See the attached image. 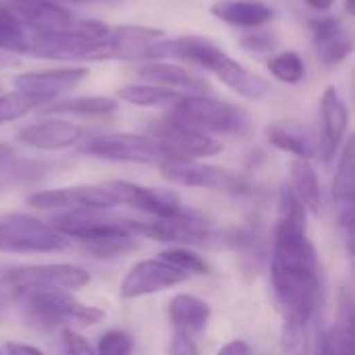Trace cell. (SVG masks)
<instances>
[{
  "label": "cell",
  "mask_w": 355,
  "mask_h": 355,
  "mask_svg": "<svg viewBox=\"0 0 355 355\" xmlns=\"http://www.w3.org/2000/svg\"><path fill=\"white\" fill-rule=\"evenodd\" d=\"M141 60H183L210 71L231 92L241 98L260 100L268 94V83L231 58L216 42L204 35H181L158 40L148 46Z\"/></svg>",
  "instance_id": "obj_1"
},
{
  "label": "cell",
  "mask_w": 355,
  "mask_h": 355,
  "mask_svg": "<svg viewBox=\"0 0 355 355\" xmlns=\"http://www.w3.org/2000/svg\"><path fill=\"white\" fill-rule=\"evenodd\" d=\"M306 208L293 193L289 185L281 189L279 196V216L272 235V266L297 272V275H318L316 248L308 237Z\"/></svg>",
  "instance_id": "obj_2"
},
{
  "label": "cell",
  "mask_w": 355,
  "mask_h": 355,
  "mask_svg": "<svg viewBox=\"0 0 355 355\" xmlns=\"http://www.w3.org/2000/svg\"><path fill=\"white\" fill-rule=\"evenodd\" d=\"M15 297L25 320L40 331L85 329L106 318L104 310L77 302L69 291L27 289L17 291Z\"/></svg>",
  "instance_id": "obj_3"
},
{
  "label": "cell",
  "mask_w": 355,
  "mask_h": 355,
  "mask_svg": "<svg viewBox=\"0 0 355 355\" xmlns=\"http://www.w3.org/2000/svg\"><path fill=\"white\" fill-rule=\"evenodd\" d=\"M175 121L206 133L237 135L250 129V114L245 108L233 102H225L206 94H185L168 112Z\"/></svg>",
  "instance_id": "obj_4"
},
{
  "label": "cell",
  "mask_w": 355,
  "mask_h": 355,
  "mask_svg": "<svg viewBox=\"0 0 355 355\" xmlns=\"http://www.w3.org/2000/svg\"><path fill=\"white\" fill-rule=\"evenodd\" d=\"M270 289L283 320L310 324L320 300L318 275H297L270 266Z\"/></svg>",
  "instance_id": "obj_5"
},
{
  "label": "cell",
  "mask_w": 355,
  "mask_h": 355,
  "mask_svg": "<svg viewBox=\"0 0 355 355\" xmlns=\"http://www.w3.org/2000/svg\"><path fill=\"white\" fill-rule=\"evenodd\" d=\"M69 243L71 239L29 214H10L0 220V252L52 254L67 250Z\"/></svg>",
  "instance_id": "obj_6"
},
{
  "label": "cell",
  "mask_w": 355,
  "mask_h": 355,
  "mask_svg": "<svg viewBox=\"0 0 355 355\" xmlns=\"http://www.w3.org/2000/svg\"><path fill=\"white\" fill-rule=\"evenodd\" d=\"M81 154L108 160V162H131V164H162L166 154L156 139L144 133H104L89 137L79 148Z\"/></svg>",
  "instance_id": "obj_7"
},
{
  "label": "cell",
  "mask_w": 355,
  "mask_h": 355,
  "mask_svg": "<svg viewBox=\"0 0 355 355\" xmlns=\"http://www.w3.org/2000/svg\"><path fill=\"white\" fill-rule=\"evenodd\" d=\"M152 139L160 144L166 154V160H200L212 158L223 152V144L206 133H200L173 116H162L148 127Z\"/></svg>",
  "instance_id": "obj_8"
},
{
  "label": "cell",
  "mask_w": 355,
  "mask_h": 355,
  "mask_svg": "<svg viewBox=\"0 0 355 355\" xmlns=\"http://www.w3.org/2000/svg\"><path fill=\"white\" fill-rule=\"evenodd\" d=\"M4 285L17 291L27 289H58V291H77L83 289L92 277L85 268L77 264H29V266H15L4 270L2 275Z\"/></svg>",
  "instance_id": "obj_9"
},
{
  "label": "cell",
  "mask_w": 355,
  "mask_h": 355,
  "mask_svg": "<svg viewBox=\"0 0 355 355\" xmlns=\"http://www.w3.org/2000/svg\"><path fill=\"white\" fill-rule=\"evenodd\" d=\"M160 173L175 185L200 187L231 196H243L250 191V185L243 177L214 164H200L196 160H166L160 164Z\"/></svg>",
  "instance_id": "obj_10"
},
{
  "label": "cell",
  "mask_w": 355,
  "mask_h": 355,
  "mask_svg": "<svg viewBox=\"0 0 355 355\" xmlns=\"http://www.w3.org/2000/svg\"><path fill=\"white\" fill-rule=\"evenodd\" d=\"M127 229L133 235H141L160 243H193L202 245L208 243L214 233L210 225L191 210H183L179 216L173 218H156L150 223L127 220Z\"/></svg>",
  "instance_id": "obj_11"
},
{
  "label": "cell",
  "mask_w": 355,
  "mask_h": 355,
  "mask_svg": "<svg viewBox=\"0 0 355 355\" xmlns=\"http://www.w3.org/2000/svg\"><path fill=\"white\" fill-rule=\"evenodd\" d=\"M50 227L56 229L67 239H77L79 243L133 235L127 229V220H121L116 216H106L102 214V210H64L52 218Z\"/></svg>",
  "instance_id": "obj_12"
},
{
  "label": "cell",
  "mask_w": 355,
  "mask_h": 355,
  "mask_svg": "<svg viewBox=\"0 0 355 355\" xmlns=\"http://www.w3.org/2000/svg\"><path fill=\"white\" fill-rule=\"evenodd\" d=\"M102 185L114 198L116 204L137 208L156 218H173L185 210L179 196L168 189L144 187V185L129 183V181H106Z\"/></svg>",
  "instance_id": "obj_13"
},
{
  "label": "cell",
  "mask_w": 355,
  "mask_h": 355,
  "mask_svg": "<svg viewBox=\"0 0 355 355\" xmlns=\"http://www.w3.org/2000/svg\"><path fill=\"white\" fill-rule=\"evenodd\" d=\"M89 75L87 67H58L44 71H27L12 79L15 89L35 98L42 106L58 96L75 89Z\"/></svg>",
  "instance_id": "obj_14"
},
{
  "label": "cell",
  "mask_w": 355,
  "mask_h": 355,
  "mask_svg": "<svg viewBox=\"0 0 355 355\" xmlns=\"http://www.w3.org/2000/svg\"><path fill=\"white\" fill-rule=\"evenodd\" d=\"M27 204L37 210H108L116 206L104 185H77L31 193Z\"/></svg>",
  "instance_id": "obj_15"
},
{
  "label": "cell",
  "mask_w": 355,
  "mask_h": 355,
  "mask_svg": "<svg viewBox=\"0 0 355 355\" xmlns=\"http://www.w3.org/2000/svg\"><path fill=\"white\" fill-rule=\"evenodd\" d=\"M189 277L171 264L158 260H141L137 262L121 283V297L123 300H137L162 293L185 283Z\"/></svg>",
  "instance_id": "obj_16"
},
{
  "label": "cell",
  "mask_w": 355,
  "mask_h": 355,
  "mask_svg": "<svg viewBox=\"0 0 355 355\" xmlns=\"http://www.w3.org/2000/svg\"><path fill=\"white\" fill-rule=\"evenodd\" d=\"M349 127V108L335 85H329L320 96V131H318V154L331 164L339 154L345 133Z\"/></svg>",
  "instance_id": "obj_17"
},
{
  "label": "cell",
  "mask_w": 355,
  "mask_h": 355,
  "mask_svg": "<svg viewBox=\"0 0 355 355\" xmlns=\"http://www.w3.org/2000/svg\"><path fill=\"white\" fill-rule=\"evenodd\" d=\"M83 135H85V129L71 121L46 119V121H37L19 129L17 141L27 148L42 150V152H62V150L77 146L83 139Z\"/></svg>",
  "instance_id": "obj_18"
},
{
  "label": "cell",
  "mask_w": 355,
  "mask_h": 355,
  "mask_svg": "<svg viewBox=\"0 0 355 355\" xmlns=\"http://www.w3.org/2000/svg\"><path fill=\"white\" fill-rule=\"evenodd\" d=\"M6 10L33 33H58L75 23L71 10L52 0H8Z\"/></svg>",
  "instance_id": "obj_19"
},
{
  "label": "cell",
  "mask_w": 355,
  "mask_h": 355,
  "mask_svg": "<svg viewBox=\"0 0 355 355\" xmlns=\"http://www.w3.org/2000/svg\"><path fill=\"white\" fill-rule=\"evenodd\" d=\"M310 29H312L316 54L324 64L335 67L352 56L354 35L352 29L343 23V19L335 15H324L314 19L310 23Z\"/></svg>",
  "instance_id": "obj_20"
},
{
  "label": "cell",
  "mask_w": 355,
  "mask_h": 355,
  "mask_svg": "<svg viewBox=\"0 0 355 355\" xmlns=\"http://www.w3.org/2000/svg\"><path fill=\"white\" fill-rule=\"evenodd\" d=\"M266 139L270 146L293 154L295 158L310 160L318 154V137L316 133L297 121H277L266 127Z\"/></svg>",
  "instance_id": "obj_21"
},
{
  "label": "cell",
  "mask_w": 355,
  "mask_h": 355,
  "mask_svg": "<svg viewBox=\"0 0 355 355\" xmlns=\"http://www.w3.org/2000/svg\"><path fill=\"white\" fill-rule=\"evenodd\" d=\"M210 15L235 27L258 29L277 17V10L260 0H218L210 6Z\"/></svg>",
  "instance_id": "obj_22"
},
{
  "label": "cell",
  "mask_w": 355,
  "mask_h": 355,
  "mask_svg": "<svg viewBox=\"0 0 355 355\" xmlns=\"http://www.w3.org/2000/svg\"><path fill=\"white\" fill-rule=\"evenodd\" d=\"M168 318L181 333H196L202 331L210 320V306L189 293H179L168 304Z\"/></svg>",
  "instance_id": "obj_23"
},
{
  "label": "cell",
  "mask_w": 355,
  "mask_h": 355,
  "mask_svg": "<svg viewBox=\"0 0 355 355\" xmlns=\"http://www.w3.org/2000/svg\"><path fill=\"white\" fill-rule=\"evenodd\" d=\"M291 189L297 196V200L304 204L306 212L312 214H320L322 208V189H320V181L318 175L314 171V166L310 164V160L304 158H295L291 162Z\"/></svg>",
  "instance_id": "obj_24"
},
{
  "label": "cell",
  "mask_w": 355,
  "mask_h": 355,
  "mask_svg": "<svg viewBox=\"0 0 355 355\" xmlns=\"http://www.w3.org/2000/svg\"><path fill=\"white\" fill-rule=\"evenodd\" d=\"M185 94L152 83H131L123 85L116 89V98L133 104V106H144V108H173Z\"/></svg>",
  "instance_id": "obj_25"
},
{
  "label": "cell",
  "mask_w": 355,
  "mask_h": 355,
  "mask_svg": "<svg viewBox=\"0 0 355 355\" xmlns=\"http://www.w3.org/2000/svg\"><path fill=\"white\" fill-rule=\"evenodd\" d=\"M137 75L144 81H150L152 85H160L177 92L202 87L200 83H196L189 71H185L181 64H171L166 60H148L144 67L137 69Z\"/></svg>",
  "instance_id": "obj_26"
},
{
  "label": "cell",
  "mask_w": 355,
  "mask_h": 355,
  "mask_svg": "<svg viewBox=\"0 0 355 355\" xmlns=\"http://www.w3.org/2000/svg\"><path fill=\"white\" fill-rule=\"evenodd\" d=\"M46 114H75V116H108L119 110V100L108 96H79L52 102L42 108Z\"/></svg>",
  "instance_id": "obj_27"
},
{
  "label": "cell",
  "mask_w": 355,
  "mask_h": 355,
  "mask_svg": "<svg viewBox=\"0 0 355 355\" xmlns=\"http://www.w3.org/2000/svg\"><path fill=\"white\" fill-rule=\"evenodd\" d=\"M355 196V173H354V137H349L341 150L339 166L333 179V200L341 208H352Z\"/></svg>",
  "instance_id": "obj_28"
},
{
  "label": "cell",
  "mask_w": 355,
  "mask_h": 355,
  "mask_svg": "<svg viewBox=\"0 0 355 355\" xmlns=\"http://www.w3.org/2000/svg\"><path fill=\"white\" fill-rule=\"evenodd\" d=\"M266 69L268 73L281 81V83H287V85H297L304 81L306 77V64L302 60V56L295 52V50H283V52H277L268 62H266Z\"/></svg>",
  "instance_id": "obj_29"
},
{
  "label": "cell",
  "mask_w": 355,
  "mask_h": 355,
  "mask_svg": "<svg viewBox=\"0 0 355 355\" xmlns=\"http://www.w3.org/2000/svg\"><path fill=\"white\" fill-rule=\"evenodd\" d=\"M25 25L10 15L6 8H0V50L6 54H23L27 44Z\"/></svg>",
  "instance_id": "obj_30"
},
{
  "label": "cell",
  "mask_w": 355,
  "mask_h": 355,
  "mask_svg": "<svg viewBox=\"0 0 355 355\" xmlns=\"http://www.w3.org/2000/svg\"><path fill=\"white\" fill-rule=\"evenodd\" d=\"M160 260L166 262V264H171L173 268L185 272L187 277H191V275L204 277V275L210 272L208 262H206L202 256H198L196 252L187 250V248H173V250H166V252L160 254Z\"/></svg>",
  "instance_id": "obj_31"
},
{
  "label": "cell",
  "mask_w": 355,
  "mask_h": 355,
  "mask_svg": "<svg viewBox=\"0 0 355 355\" xmlns=\"http://www.w3.org/2000/svg\"><path fill=\"white\" fill-rule=\"evenodd\" d=\"M283 355H310V333L306 322L283 320L281 327Z\"/></svg>",
  "instance_id": "obj_32"
},
{
  "label": "cell",
  "mask_w": 355,
  "mask_h": 355,
  "mask_svg": "<svg viewBox=\"0 0 355 355\" xmlns=\"http://www.w3.org/2000/svg\"><path fill=\"white\" fill-rule=\"evenodd\" d=\"M40 106L42 104L35 98L27 96V94H21L17 89L8 92V94L0 96V125L23 119L25 114H29L31 110H35Z\"/></svg>",
  "instance_id": "obj_33"
},
{
  "label": "cell",
  "mask_w": 355,
  "mask_h": 355,
  "mask_svg": "<svg viewBox=\"0 0 355 355\" xmlns=\"http://www.w3.org/2000/svg\"><path fill=\"white\" fill-rule=\"evenodd\" d=\"M83 250L87 254H92L94 258H116L123 256L131 250L137 248V241L133 235H121V237H108V239H98V241H89V243H81Z\"/></svg>",
  "instance_id": "obj_34"
},
{
  "label": "cell",
  "mask_w": 355,
  "mask_h": 355,
  "mask_svg": "<svg viewBox=\"0 0 355 355\" xmlns=\"http://www.w3.org/2000/svg\"><path fill=\"white\" fill-rule=\"evenodd\" d=\"M133 354V339L123 331H108L100 337L96 355H131Z\"/></svg>",
  "instance_id": "obj_35"
},
{
  "label": "cell",
  "mask_w": 355,
  "mask_h": 355,
  "mask_svg": "<svg viewBox=\"0 0 355 355\" xmlns=\"http://www.w3.org/2000/svg\"><path fill=\"white\" fill-rule=\"evenodd\" d=\"M239 44L250 54H270V52H275L279 48V37L268 29H258V31L245 33L239 40Z\"/></svg>",
  "instance_id": "obj_36"
},
{
  "label": "cell",
  "mask_w": 355,
  "mask_h": 355,
  "mask_svg": "<svg viewBox=\"0 0 355 355\" xmlns=\"http://www.w3.org/2000/svg\"><path fill=\"white\" fill-rule=\"evenodd\" d=\"M58 341H60L62 355H96L94 345L83 335H79L75 329H62Z\"/></svg>",
  "instance_id": "obj_37"
},
{
  "label": "cell",
  "mask_w": 355,
  "mask_h": 355,
  "mask_svg": "<svg viewBox=\"0 0 355 355\" xmlns=\"http://www.w3.org/2000/svg\"><path fill=\"white\" fill-rule=\"evenodd\" d=\"M171 355H198L196 343L191 341V337L187 333L177 331L171 343Z\"/></svg>",
  "instance_id": "obj_38"
},
{
  "label": "cell",
  "mask_w": 355,
  "mask_h": 355,
  "mask_svg": "<svg viewBox=\"0 0 355 355\" xmlns=\"http://www.w3.org/2000/svg\"><path fill=\"white\" fill-rule=\"evenodd\" d=\"M4 354L6 355H46L42 349L27 345V343H19V341H6L4 345Z\"/></svg>",
  "instance_id": "obj_39"
},
{
  "label": "cell",
  "mask_w": 355,
  "mask_h": 355,
  "mask_svg": "<svg viewBox=\"0 0 355 355\" xmlns=\"http://www.w3.org/2000/svg\"><path fill=\"white\" fill-rule=\"evenodd\" d=\"M216 355H252V347L245 341L235 339V341H229L227 345H223Z\"/></svg>",
  "instance_id": "obj_40"
},
{
  "label": "cell",
  "mask_w": 355,
  "mask_h": 355,
  "mask_svg": "<svg viewBox=\"0 0 355 355\" xmlns=\"http://www.w3.org/2000/svg\"><path fill=\"white\" fill-rule=\"evenodd\" d=\"M306 4L318 12H327L335 6V0H306Z\"/></svg>",
  "instance_id": "obj_41"
},
{
  "label": "cell",
  "mask_w": 355,
  "mask_h": 355,
  "mask_svg": "<svg viewBox=\"0 0 355 355\" xmlns=\"http://www.w3.org/2000/svg\"><path fill=\"white\" fill-rule=\"evenodd\" d=\"M8 64H15L12 54H6V52H2V50H0V67H8Z\"/></svg>",
  "instance_id": "obj_42"
},
{
  "label": "cell",
  "mask_w": 355,
  "mask_h": 355,
  "mask_svg": "<svg viewBox=\"0 0 355 355\" xmlns=\"http://www.w3.org/2000/svg\"><path fill=\"white\" fill-rule=\"evenodd\" d=\"M8 154H10V148H8L6 144H2V141H0V160H4Z\"/></svg>",
  "instance_id": "obj_43"
},
{
  "label": "cell",
  "mask_w": 355,
  "mask_h": 355,
  "mask_svg": "<svg viewBox=\"0 0 355 355\" xmlns=\"http://www.w3.org/2000/svg\"><path fill=\"white\" fill-rule=\"evenodd\" d=\"M347 12H354V0H347Z\"/></svg>",
  "instance_id": "obj_44"
},
{
  "label": "cell",
  "mask_w": 355,
  "mask_h": 355,
  "mask_svg": "<svg viewBox=\"0 0 355 355\" xmlns=\"http://www.w3.org/2000/svg\"><path fill=\"white\" fill-rule=\"evenodd\" d=\"M0 355H6V354H4V349H0Z\"/></svg>",
  "instance_id": "obj_45"
}]
</instances>
